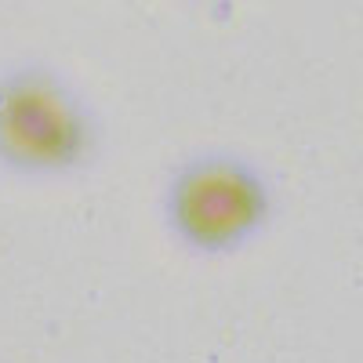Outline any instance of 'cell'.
Returning <instances> with one entry per match:
<instances>
[{
	"instance_id": "cell-1",
	"label": "cell",
	"mask_w": 363,
	"mask_h": 363,
	"mask_svg": "<svg viewBox=\"0 0 363 363\" xmlns=\"http://www.w3.org/2000/svg\"><path fill=\"white\" fill-rule=\"evenodd\" d=\"M95 149V120L73 84L48 66L0 73V164L22 174H62Z\"/></svg>"
},
{
	"instance_id": "cell-2",
	"label": "cell",
	"mask_w": 363,
	"mask_h": 363,
	"mask_svg": "<svg viewBox=\"0 0 363 363\" xmlns=\"http://www.w3.org/2000/svg\"><path fill=\"white\" fill-rule=\"evenodd\" d=\"M167 225L186 247L222 255L244 247L272 215L269 182L247 160L203 153L186 160L167 182Z\"/></svg>"
}]
</instances>
